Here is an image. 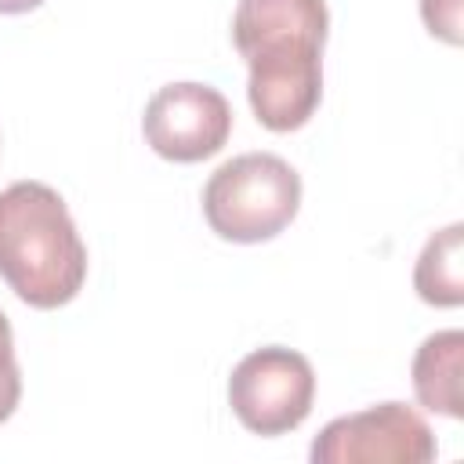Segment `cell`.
Here are the masks:
<instances>
[{"label":"cell","instance_id":"obj_1","mask_svg":"<svg viewBox=\"0 0 464 464\" xmlns=\"http://www.w3.org/2000/svg\"><path fill=\"white\" fill-rule=\"evenodd\" d=\"M323 0H239L232 44L250 65V109L261 127L286 134L312 120L323 98Z\"/></svg>","mask_w":464,"mask_h":464},{"label":"cell","instance_id":"obj_8","mask_svg":"<svg viewBox=\"0 0 464 464\" xmlns=\"http://www.w3.org/2000/svg\"><path fill=\"white\" fill-rule=\"evenodd\" d=\"M413 286L420 301L435 308H457L464 301V225L453 221L435 232L413 268Z\"/></svg>","mask_w":464,"mask_h":464},{"label":"cell","instance_id":"obj_6","mask_svg":"<svg viewBox=\"0 0 464 464\" xmlns=\"http://www.w3.org/2000/svg\"><path fill=\"white\" fill-rule=\"evenodd\" d=\"M141 130L156 156L174 163H199L228 141L232 109L218 87L192 80L167 83L149 98Z\"/></svg>","mask_w":464,"mask_h":464},{"label":"cell","instance_id":"obj_3","mask_svg":"<svg viewBox=\"0 0 464 464\" xmlns=\"http://www.w3.org/2000/svg\"><path fill=\"white\" fill-rule=\"evenodd\" d=\"M301 207V178L276 152H243L221 163L203 185L207 225L232 243L279 236Z\"/></svg>","mask_w":464,"mask_h":464},{"label":"cell","instance_id":"obj_7","mask_svg":"<svg viewBox=\"0 0 464 464\" xmlns=\"http://www.w3.org/2000/svg\"><path fill=\"white\" fill-rule=\"evenodd\" d=\"M460 362H464V334L460 330H439V334L424 337V344L413 355V392L424 410L453 417V420L464 417Z\"/></svg>","mask_w":464,"mask_h":464},{"label":"cell","instance_id":"obj_5","mask_svg":"<svg viewBox=\"0 0 464 464\" xmlns=\"http://www.w3.org/2000/svg\"><path fill=\"white\" fill-rule=\"evenodd\" d=\"M428 420L406 402H381L330 420L315 442V464H428L435 460Z\"/></svg>","mask_w":464,"mask_h":464},{"label":"cell","instance_id":"obj_4","mask_svg":"<svg viewBox=\"0 0 464 464\" xmlns=\"http://www.w3.org/2000/svg\"><path fill=\"white\" fill-rule=\"evenodd\" d=\"M315 399L312 362L283 344H268L236 362L228 377V406L254 435H286L308 413Z\"/></svg>","mask_w":464,"mask_h":464},{"label":"cell","instance_id":"obj_2","mask_svg":"<svg viewBox=\"0 0 464 464\" xmlns=\"http://www.w3.org/2000/svg\"><path fill=\"white\" fill-rule=\"evenodd\" d=\"M0 279L33 308L69 304L87 279V246L65 199L44 181L0 192Z\"/></svg>","mask_w":464,"mask_h":464},{"label":"cell","instance_id":"obj_11","mask_svg":"<svg viewBox=\"0 0 464 464\" xmlns=\"http://www.w3.org/2000/svg\"><path fill=\"white\" fill-rule=\"evenodd\" d=\"M44 0H0V14H25L33 7H40Z\"/></svg>","mask_w":464,"mask_h":464},{"label":"cell","instance_id":"obj_9","mask_svg":"<svg viewBox=\"0 0 464 464\" xmlns=\"http://www.w3.org/2000/svg\"><path fill=\"white\" fill-rule=\"evenodd\" d=\"M22 399V373H18V359H14V337H11V323L0 312V424L14 413Z\"/></svg>","mask_w":464,"mask_h":464},{"label":"cell","instance_id":"obj_10","mask_svg":"<svg viewBox=\"0 0 464 464\" xmlns=\"http://www.w3.org/2000/svg\"><path fill=\"white\" fill-rule=\"evenodd\" d=\"M460 14H464V0H420V18H424L428 33L453 47L464 40Z\"/></svg>","mask_w":464,"mask_h":464}]
</instances>
